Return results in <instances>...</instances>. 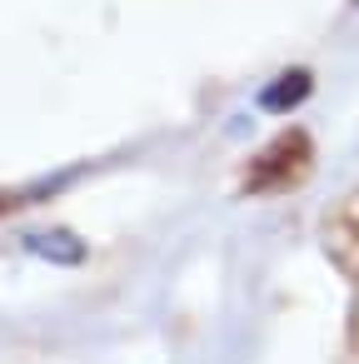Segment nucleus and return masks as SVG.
<instances>
[{"label":"nucleus","instance_id":"2","mask_svg":"<svg viewBox=\"0 0 359 364\" xmlns=\"http://www.w3.org/2000/svg\"><path fill=\"white\" fill-rule=\"evenodd\" d=\"M309 90H314V75L309 70H284L279 80H269L264 90H259V110H269V115H284V110H294L299 100H309Z\"/></svg>","mask_w":359,"mask_h":364},{"label":"nucleus","instance_id":"1","mask_svg":"<svg viewBox=\"0 0 359 364\" xmlns=\"http://www.w3.org/2000/svg\"><path fill=\"white\" fill-rule=\"evenodd\" d=\"M314 165V140L309 130H279L250 165H245V180H240V195H284L294 190Z\"/></svg>","mask_w":359,"mask_h":364},{"label":"nucleus","instance_id":"3","mask_svg":"<svg viewBox=\"0 0 359 364\" xmlns=\"http://www.w3.org/2000/svg\"><path fill=\"white\" fill-rule=\"evenodd\" d=\"M26 250H36V255H45V259H55V264H80V259H85V245H80V235H70V230H41V235L26 240Z\"/></svg>","mask_w":359,"mask_h":364}]
</instances>
